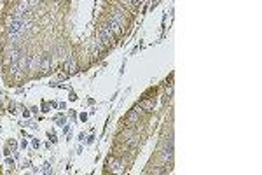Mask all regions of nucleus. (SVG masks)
<instances>
[{"instance_id": "1", "label": "nucleus", "mask_w": 262, "mask_h": 175, "mask_svg": "<svg viewBox=\"0 0 262 175\" xmlns=\"http://www.w3.org/2000/svg\"><path fill=\"white\" fill-rule=\"evenodd\" d=\"M100 40L103 44H107V46L114 44V34H112V30L108 26H102V30H100Z\"/></svg>"}, {"instance_id": "2", "label": "nucleus", "mask_w": 262, "mask_h": 175, "mask_svg": "<svg viewBox=\"0 0 262 175\" xmlns=\"http://www.w3.org/2000/svg\"><path fill=\"white\" fill-rule=\"evenodd\" d=\"M110 20L116 21V23H119L122 28L126 26V16L122 14V12H119V11H112V12H110Z\"/></svg>"}, {"instance_id": "3", "label": "nucleus", "mask_w": 262, "mask_h": 175, "mask_svg": "<svg viewBox=\"0 0 262 175\" xmlns=\"http://www.w3.org/2000/svg\"><path fill=\"white\" fill-rule=\"evenodd\" d=\"M107 26L112 30V32H114V34H117V35H119V34H122V26H121L119 23H116V21H112V20H110V23H108Z\"/></svg>"}, {"instance_id": "4", "label": "nucleus", "mask_w": 262, "mask_h": 175, "mask_svg": "<svg viewBox=\"0 0 262 175\" xmlns=\"http://www.w3.org/2000/svg\"><path fill=\"white\" fill-rule=\"evenodd\" d=\"M39 67H42V56L30 58V68H39Z\"/></svg>"}, {"instance_id": "5", "label": "nucleus", "mask_w": 262, "mask_h": 175, "mask_svg": "<svg viewBox=\"0 0 262 175\" xmlns=\"http://www.w3.org/2000/svg\"><path fill=\"white\" fill-rule=\"evenodd\" d=\"M110 165H112V172H116V173H121L122 172V163L119 159H112Z\"/></svg>"}, {"instance_id": "6", "label": "nucleus", "mask_w": 262, "mask_h": 175, "mask_svg": "<svg viewBox=\"0 0 262 175\" xmlns=\"http://www.w3.org/2000/svg\"><path fill=\"white\" fill-rule=\"evenodd\" d=\"M138 121V112L136 110H131L129 116H128V123H136Z\"/></svg>"}, {"instance_id": "7", "label": "nucleus", "mask_w": 262, "mask_h": 175, "mask_svg": "<svg viewBox=\"0 0 262 175\" xmlns=\"http://www.w3.org/2000/svg\"><path fill=\"white\" fill-rule=\"evenodd\" d=\"M65 68H67V72H70V74H72V72H75V63H73L72 60H68V61H67V65H65Z\"/></svg>"}, {"instance_id": "8", "label": "nucleus", "mask_w": 262, "mask_h": 175, "mask_svg": "<svg viewBox=\"0 0 262 175\" xmlns=\"http://www.w3.org/2000/svg\"><path fill=\"white\" fill-rule=\"evenodd\" d=\"M140 107L147 109V110H151V109L154 107V103H152V102H142V103H140Z\"/></svg>"}, {"instance_id": "9", "label": "nucleus", "mask_w": 262, "mask_h": 175, "mask_svg": "<svg viewBox=\"0 0 262 175\" xmlns=\"http://www.w3.org/2000/svg\"><path fill=\"white\" fill-rule=\"evenodd\" d=\"M28 2H30V9H33V7H37L40 4V0H28Z\"/></svg>"}, {"instance_id": "10", "label": "nucleus", "mask_w": 262, "mask_h": 175, "mask_svg": "<svg viewBox=\"0 0 262 175\" xmlns=\"http://www.w3.org/2000/svg\"><path fill=\"white\" fill-rule=\"evenodd\" d=\"M140 2H142V0H129L131 5H140Z\"/></svg>"}, {"instance_id": "11", "label": "nucleus", "mask_w": 262, "mask_h": 175, "mask_svg": "<svg viewBox=\"0 0 262 175\" xmlns=\"http://www.w3.org/2000/svg\"><path fill=\"white\" fill-rule=\"evenodd\" d=\"M171 93H173V89H171V88H168V89H166V95H168V96H171Z\"/></svg>"}]
</instances>
